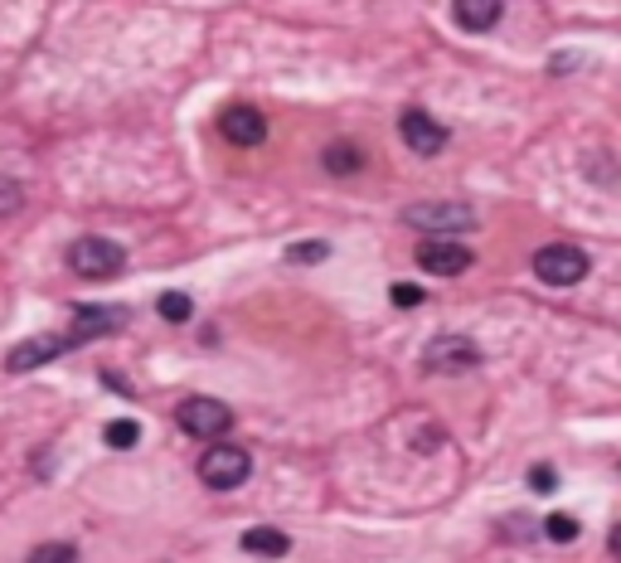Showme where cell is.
Masks as SVG:
<instances>
[{
  "label": "cell",
  "instance_id": "6da1fadb",
  "mask_svg": "<svg viewBox=\"0 0 621 563\" xmlns=\"http://www.w3.org/2000/svg\"><path fill=\"white\" fill-rule=\"evenodd\" d=\"M248 471H253V457L243 452V447L233 443H214L205 457H199V481H205L209 491H233L248 481Z\"/></svg>",
  "mask_w": 621,
  "mask_h": 563
},
{
  "label": "cell",
  "instance_id": "7a4b0ae2",
  "mask_svg": "<svg viewBox=\"0 0 621 563\" xmlns=\"http://www.w3.org/2000/svg\"><path fill=\"white\" fill-rule=\"evenodd\" d=\"M534 277L549 287H578L587 277V253L578 243H544L534 253Z\"/></svg>",
  "mask_w": 621,
  "mask_h": 563
},
{
  "label": "cell",
  "instance_id": "3957f363",
  "mask_svg": "<svg viewBox=\"0 0 621 563\" xmlns=\"http://www.w3.org/2000/svg\"><path fill=\"white\" fill-rule=\"evenodd\" d=\"M403 219L413 223V229H427V233H442V239H451V233H467L476 229V209L467 205H451V199H433V205H413Z\"/></svg>",
  "mask_w": 621,
  "mask_h": 563
},
{
  "label": "cell",
  "instance_id": "277c9868",
  "mask_svg": "<svg viewBox=\"0 0 621 563\" xmlns=\"http://www.w3.org/2000/svg\"><path fill=\"white\" fill-rule=\"evenodd\" d=\"M175 423H180V433H189V437H223L233 427V409L219 399H185L175 409Z\"/></svg>",
  "mask_w": 621,
  "mask_h": 563
},
{
  "label": "cell",
  "instance_id": "5b68a950",
  "mask_svg": "<svg viewBox=\"0 0 621 563\" xmlns=\"http://www.w3.org/2000/svg\"><path fill=\"white\" fill-rule=\"evenodd\" d=\"M122 263H127V253L112 239H97V233H88V239H78L69 248V267L78 277H112L122 273Z\"/></svg>",
  "mask_w": 621,
  "mask_h": 563
},
{
  "label": "cell",
  "instance_id": "8992f818",
  "mask_svg": "<svg viewBox=\"0 0 621 563\" xmlns=\"http://www.w3.org/2000/svg\"><path fill=\"white\" fill-rule=\"evenodd\" d=\"M423 365L433 369V375H467V369L481 365V351L467 341V335H437V341L423 351Z\"/></svg>",
  "mask_w": 621,
  "mask_h": 563
},
{
  "label": "cell",
  "instance_id": "52a82bcc",
  "mask_svg": "<svg viewBox=\"0 0 621 563\" xmlns=\"http://www.w3.org/2000/svg\"><path fill=\"white\" fill-rule=\"evenodd\" d=\"M417 267L433 277H457L471 267V248L457 239H427V243H417Z\"/></svg>",
  "mask_w": 621,
  "mask_h": 563
},
{
  "label": "cell",
  "instance_id": "ba28073f",
  "mask_svg": "<svg viewBox=\"0 0 621 563\" xmlns=\"http://www.w3.org/2000/svg\"><path fill=\"white\" fill-rule=\"evenodd\" d=\"M399 137H403V146H409L413 156H437L447 146V127L437 117H427V112L409 107L399 117Z\"/></svg>",
  "mask_w": 621,
  "mask_h": 563
},
{
  "label": "cell",
  "instance_id": "9c48e42d",
  "mask_svg": "<svg viewBox=\"0 0 621 563\" xmlns=\"http://www.w3.org/2000/svg\"><path fill=\"white\" fill-rule=\"evenodd\" d=\"M219 131L229 137L233 146H263L267 141V117L248 103H233L229 112L219 117Z\"/></svg>",
  "mask_w": 621,
  "mask_h": 563
},
{
  "label": "cell",
  "instance_id": "30bf717a",
  "mask_svg": "<svg viewBox=\"0 0 621 563\" xmlns=\"http://www.w3.org/2000/svg\"><path fill=\"white\" fill-rule=\"evenodd\" d=\"M122 321H127V311H122V307H78L69 341L73 345H88V341H97V335H112Z\"/></svg>",
  "mask_w": 621,
  "mask_h": 563
},
{
  "label": "cell",
  "instance_id": "8fae6325",
  "mask_svg": "<svg viewBox=\"0 0 621 563\" xmlns=\"http://www.w3.org/2000/svg\"><path fill=\"white\" fill-rule=\"evenodd\" d=\"M69 335H39V341H25V345H15V351H10V375H25V369H35V365H49L54 355H64L69 351Z\"/></svg>",
  "mask_w": 621,
  "mask_h": 563
},
{
  "label": "cell",
  "instance_id": "7c38bea8",
  "mask_svg": "<svg viewBox=\"0 0 621 563\" xmlns=\"http://www.w3.org/2000/svg\"><path fill=\"white\" fill-rule=\"evenodd\" d=\"M501 10H505V0H451V15H457V25L467 30V35L495 30L501 25Z\"/></svg>",
  "mask_w": 621,
  "mask_h": 563
},
{
  "label": "cell",
  "instance_id": "4fadbf2b",
  "mask_svg": "<svg viewBox=\"0 0 621 563\" xmlns=\"http://www.w3.org/2000/svg\"><path fill=\"white\" fill-rule=\"evenodd\" d=\"M291 549V539L273 525H253L243 529V554H257V559H281Z\"/></svg>",
  "mask_w": 621,
  "mask_h": 563
},
{
  "label": "cell",
  "instance_id": "5bb4252c",
  "mask_svg": "<svg viewBox=\"0 0 621 563\" xmlns=\"http://www.w3.org/2000/svg\"><path fill=\"white\" fill-rule=\"evenodd\" d=\"M325 171L331 175H355L359 165H365V156H359V146H345V141H335V146H325Z\"/></svg>",
  "mask_w": 621,
  "mask_h": 563
},
{
  "label": "cell",
  "instance_id": "9a60e30c",
  "mask_svg": "<svg viewBox=\"0 0 621 563\" xmlns=\"http://www.w3.org/2000/svg\"><path fill=\"white\" fill-rule=\"evenodd\" d=\"M156 311H161V321L185 325L189 317H195V301H189L185 291H161V297H156Z\"/></svg>",
  "mask_w": 621,
  "mask_h": 563
},
{
  "label": "cell",
  "instance_id": "2e32d148",
  "mask_svg": "<svg viewBox=\"0 0 621 563\" xmlns=\"http://www.w3.org/2000/svg\"><path fill=\"white\" fill-rule=\"evenodd\" d=\"M137 443H141V423H131V418L107 423V447H117V452H131Z\"/></svg>",
  "mask_w": 621,
  "mask_h": 563
},
{
  "label": "cell",
  "instance_id": "e0dca14e",
  "mask_svg": "<svg viewBox=\"0 0 621 563\" xmlns=\"http://www.w3.org/2000/svg\"><path fill=\"white\" fill-rule=\"evenodd\" d=\"M544 535L553 539V544H573V539H578V520H573V515H549Z\"/></svg>",
  "mask_w": 621,
  "mask_h": 563
},
{
  "label": "cell",
  "instance_id": "ac0fdd59",
  "mask_svg": "<svg viewBox=\"0 0 621 563\" xmlns=\"http://www.w3.org/2000/svg\"><path fill=\"white\" fill-rule=\"evenodd\" d=\"M30 563H78V549L73 544H39Z\"/></svg>",
  "mask_w": 621,
  "mask_h": 563
},
{
  "label": "cell",
  "instance_id": "d6986e66",
  "mask_svg": "<svg viewBox=\"0 0 621 563\" xmlns=\"http://www.w3.org/2000/svg\"><path fill=\"white\" fill-rule=\"evenodd\" d=\"M287 257H291V263H325V257H331V243H315V239L311 243H297Z\"/></svg>",
  "mask_w": 621,
  "mask_h": 563
},
{
  "label": "cell",
  "instance_id": "ffe728a7",
  "mask_svg": "<svg viewBox=\"0 0 621 563\" xmlns=\"http://www.w3.org/2000/svg\"><path fill=\"white\" fill-rule=\"evenodd\" d=\"M20 205H25V189L15 180H0V214H15Z\"/></svg>",
  "mask_w": 621,
  "mask_h": 563
},
{
  "label": "cell",
  "instance_id": "44dd1931",
  "mask_svg": "<svg viewBox=\"0 0 621 563\" xmlns=\"http://www.w3.org/2000/svg\"><path fill=\"white\" fill-rule=\"evenodd\" d=\"M417 301H423V287H413V282L393 287V307H417Z\"/></svg>",
  "mask_w": 621,
  "mask_h": 563
},
{
  "label": "cell",
  "instance_id": "7402d4cb",
  "mask_svg": "<svg viewBox=\"0 0 621 563\" xmlns=\"http://www.w3.org/2000/svg\"><path fill=\"white\" fill-rule=\"evenodd\" d=\"M529 486H534V491H553V467H534V471H529Z\"/></svg>",
  "mask_w": 621,
  "mask_h": 563
},
{
  "label": "cell",
  "instance_id": "603a6c76",
  "mask_svg": "<svg viewBox=\"0 0 621 563\" xmlns=\"http://www.w3.org/2000/svg\"><path fill=\"white\" fill-rule=\"evenodd\" d=\"M612 554H617V559H621V525H617V529H612Z\"/></svg>",
  "mask_w": 621,
  "mask_h": 563
}]
</instances>
